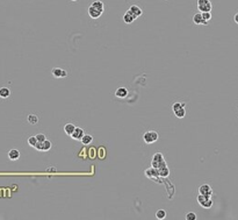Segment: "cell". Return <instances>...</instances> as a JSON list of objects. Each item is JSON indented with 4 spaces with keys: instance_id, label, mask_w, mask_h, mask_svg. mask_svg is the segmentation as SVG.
<instances>
[{
    "instance_id": "cell-33",
    "label": "cell",
    "mask_w": 238,
    "mask_h": 220,
    "mask_svg": "<svg viewBox=\"0 0 238 220\" xmlns=\"http://www.w3.org/2000/svg\"><path fill=\"white\" fill-rule=\"evenodd\" d=\"M71 1H77V0H71Z\"/></svg>"
},
{
    "instance_id": "cell-1",
    "label": "cell",
    "mask_w": 238,
    "mask_h": 220,
    "mask_svg": "<svg viewBox=\"0 0 238 220\" xmlns=\"http://www.w3.org/2000/svg\"><path fill=\"white\" fill-rule=\"evenodd\" d=\"M151 165L156 169H159V168L164 167L166 165V162L164 160V156L160 154V153H156L154 156H152V162H151Z\"/></svg>"
},
{
    "instance_id": "cell-5",
    "label": "cell",
    "mask_w": 238,
    "mask_h": 220,
    "mask_svg": "<svg viewBox=\"0 0 238 220\" xmlns=\"http://www.w3.org/2000/svg\"><path fill=\"white\" fill-rule=\"evenodd\" d=\"M193 22H194L195 25H205V26L208 25V21L205 20V19L202 18L201 12H200V13H196V14H194V16H193Z\"/></svg>"
},
{
    "instance_id": "cell-27",
    "label": "cell",
    "mask_w": 238,
    "mask_h": 220,
    "mask_svg": "<svg viewBox=\"0 0 238 220\" xmlns=\"http://www.w3.org/2000/svg\"><path fill=\"white\" fill-rule=\"evenodd\" d=\"M196 219V214L194 212H188L186 214V220H195Z\"/></svg>"
},
{
    "instance_id": "cell-17",
    "label": "cell",
    "mask_w": 238,
    "mask_h": 220,
    "mask_svg": "<svg viewBox=\"0 0 238 220\" xmlns=\"http://www.w3.org/2000/svg\"><path fill=\"white\" fill-rule=\"evenodd\" d=\"M92 141H93V137H92V135H90V134H85V135L83 136V139H81V143L85 145V146L92 143Z\"/></svg>"
},
{
    "instance_id": "cell-25",
    "label": "cell",
    "mask_w": 238,
    "mask_h": 220,
    "mask_svg": "<svg viewBox=\"0 0 238 220\" xmlns=\"http://www.w3.org/2000/svg\"><path fill=\"white\" fill-rule=\"evenodd\" d=\"M201 206H202V207H205V209H210V207L213 206V199L212 198L207 199L206 202H205V203H203Z\"/></svg>"
},
{
    "instance_id": "cell-9",
    "label": "cell",
    "mask_w": 238,
    "mask_h": 220,
    "mask_svg": "<svg viewBox=\"0 0 238 220\" xmlns=\"http://www.w3.org/2000/svg\"><path fill=\"white\" fill-rule=\"evenodd\" d=\"M129 10L132 13V15L135 16V18H138V16H141L143 14V10L142 8H139L138 6L136 5H132L130 6V8H129Z\"/></svg>"
},
{
    "instance_id": "cell-15",
    "label": "cell",
    "mask_w": 238,
    "mask_h": 220,
    "mask_svg": "<svg viewBox=\"0 0 238 220\" xmlns=\"http://www.w3.org/2000/svg\"><path fill=\"white\" fill-rule=\"evenodd\" d=\"M158 171H159V176H160V177H167L170 175V169L167 168V165H164V167L159 168Z\"/></svg>"
},
{
    "instance_id": "cell-4",
    "label": "cell",
    "mask_w": 238,
    "mask_h": 220,
    "mask_svg": "<svg viewBox=\"0 0 238 220\" xmlns=\"http://www.w3.org/2000/svg\"><path fill=\"white\" fill-rule=\"evenodd\" d=\"M199 194L212 197L213 196V189L210 188V185H208V184H203V185H201V186L199 188Z\"/></svg>"
},
{
    "instance_id": "cell-22",
    "label": "cell",
    "mask_w": 238,
    "mask_h": 220,
    "mask_svg": "<svg viewBox=\"0 0 238 220\" xmlns=\"http://www.w3.org/2000/svg\"><path fill=\"white\" fill-rule=\"evenodd\" d=\"M37 139H36V136H30L29 139H28V145L30 147H33V148H35L36 147V143H37Z\"/></svg>"
},
{
    "instance_id": "cell-30",
    "label": "cell",
    "mask_w": 238,
    "mask_h": 220,
    "mask_svg": "<svg viewBox=\"0 0 238 220\" xmlns=\"http://www.w3.org/2000/svg\"><path fill=\"white\" fill-rule=\"evenodd\" d=\"M208 2H210V0H197V6L205 5V4H208Z\"/></svg>"
},
{
    "instance_id": "cell-7",
    "label": "cell",
    "mask_w": 238,
    "mask_h": 220,
    "mask_svg": "<svg viewBox=\"0 0 238 220\" xmlns=\"http://www.w3.org/2000/svg\"><path fill=\"white\" fill-rule=\"evenodd\" d=\"M8 158L11 161H18L20 158V152L18 149H11L8 152Z\"/></svg>"
},
{
    "instance_id": "cell-28",
    "label": "cell",
    "mask_w": 238,
    "mask_h": 220,
    "mask_svg": "<svg viewBox=\"0 0 238 220\" xmlns=\"http://www.w3.org/2000/svg\"><path fill=\"white\" fill-rule=\"evenodd\" d=\"M36 139L38 142H44L47 139H45V135L42 134V133H40V134H36Z\"/></svg>"
},
{
    "instance_id": "cell-23",
    "label": "cell",
    "mask_w": 238,
    "mask_h": 220,
    "mask_svg": "<svg viewBox=\"0 0 238 220\" xmlns=\"http://www.w3.org/2000/svg\"><path fill=\"white\" fill-rule=\"evenodd\" d=\"M182 107H185V104H181V103H174V104L172 105V111H173V112H177V111H179L180 108H182Z\"/></svg>"
},
{
    "instance_id": "cell-18",
    "label": "cell",
    "mask_w": 238,
    "mask_h": 220,
    "mask_svg": "<svg viewBox=\"0 0 238 220\" xmlns=\"http://www.w3.org/2000/svg\"><path fill=\"white\" fill-rule=\"evenodd\" d=\"M62 71H63V69L53 68V70H51V73H53V76L55 78H62Z\"/></svg>"
},
{
    "instance_id": "cell-12",
    "label": "cell",
    "mask_w": 238,
    "mask_h": 220,
    "mask_svg": "<svg viewBox=\"0 0 238 220\" xmlns=\"http://www.w3.org/2000/svg\"><path fill=\"white\" fill-rule=\"evenodd\" d=\"M145 175L148 176V177H157L159 176V171L158 169H156V168H150V169H146L145 170Z\"/></svg>"
},
{
    "instance_id": "cell-19",
    "label": "cell",
    "mask_w": 238,
    "mask_h": 220,
    "mask_svg": "<svg viewBox=\"0 0 238 220\" xmlns=\"http://www.w3.org/2000/svg\"><path fill=\"white\" fill-rule=\"evenodd\" d=\"M166 215H167V213H166V211L165 210H158L157 212H156V218L159 220H163L166 218Z\"/></svg>"
},
{
    "instance_id": "cell-24",
    "label": "cell",
    "mask_w": 238,
    "mask_h": 220,
    "mask_svg": "<svg viewBox=\"0 0 238 220\" xmlns=\"http://www.w3.org/2000/svg\"><path fill=\"white\" fill-rule=\"evenodd\" d=\"M50 149H51V142L49 141V140H45V141L43 142V152H48Z\"/></svg>"
},
{
    "instance_id": "cell-10",
    "label": "cell",
    "mask_w": 238,
    "mask_h": 220,
    "mask_svg": "<svg viewBox=\"0 0 238 220\" xmlns=\"http://www.w3.org/2000/svg\"><path fill=\"white\" fill-rule=\"evenodd\" d=\"M115 96H116L117 98L123 99V98H126L128 96V90L126 89V88H119V89L115 91Z\"/></svg>"
},
{
    "instance_id": "cell-14",
    "label": "cell",
    "mask_w": 238,
    "mask_h": 220,
    "mask_svg": "<svg viewBox=\"0 0 238 220\" xmlns=\"http://www.w3.org/2000/svg\"><path fill=\"white\" fill-rule=\"evenodd\" d=\"M76 129V126L73 124H66V125L64 126V132H65V134H68V135L71 136V134L73 133V131Z\"/></svg>"
},
{
    "instance_id": "cell-2",
    "label": "cell",
    "mask_w": 238,
    "mask_h": 220,
    "mask_svg": "<svg viewBox=\"0 0 238 220\" xmlns=\"http://www.w3.org/2000/svg\"><path fill=\"white\" fill-rule=\"evenodd\" d=\"M159 139V135L157 132L154 131H149V132H145L144 133V135H143V140L145 143H148V145H152L154 142L157 141Z\"/></svg>"
},
{
    "instance_id": "cell-26",
    "label": "cell",
    "mask_w": 238,
    "mask_h": 220,
    "mask_svg": "<svg viewBox=\"0 0 238 220\" xmlns=\"http://www.w3.org/2000/svg\"><path fill=\"white\" fill-rule=\"evenodd\" d=\"M212 12H203L202 13V18L205 19V20H207V21H209L210 19H212Z\"/></svg>"
},
{
    "instance_id": "cell-3",
    "label": "cell",
    "mask_w": 238,
    "mask_h": 220,
    "mask_svg": "<svg viewBox=\"0 0 238 220\" xmlns=\"http://www.w3.org/2000/svg\"><path fill=\"white\" fill-rule=\"evenodd\" d=\"M85 135V132L83 128H79V127H76V129L73 131V133L71 134V137L73 140H78V141H81L83 136Z\"/></svg>"
},
{
    "instance_id": "cell-20",
    "label": "cell",
    "mask_w": 238,
    "mask_h": 220,
    "mask_svg": "<svg viewBox=\"0 0 238 220\" xmlns=\"http://www.w3.org/2000/svg\"><path fill=\"white\" fill-rule=\"evenodd\" d=\"M27 120H28V122H29L30 125H36L37 122H38V118H37V115H35V114H29L28 115V118H27Z\"/></svg>"
},
{
    "instance_id": "cell-16",
    "label": "cell",
    "mask_w": 238,
    "mask_h": 220,
    "mask_svg": "<svg viewBox=\"0 0 238 220\" xmlns=\"http://www.w3.org/2000/svg\"><path fill=\"white\" fill-rule=\"evenodd\" d=\"M91 6H93L94 8H96V10H99L100 12H102V13H103L105 6H103V2H102V1H100V0H96V1H94V2H92V5H91Z\"/></svg>"
},
{
    "instance_id": "cell-8",
    "label": "cell",
    "mask_w": 238,
    "mask_h": 220,
    "mask_svg": "<svg viewBox=\"0 0 238 220\" xmlns=\"http://www.w3.org/2000/svg\"><path fill=\"white\" fill-rule=\"evenodd\" d=\"M135 19H136V18L132 15V13L129 10H128L127 12L124 13V15H123V21H124L126 23H128V25H129V23H132Z\"/></svg>"
},
{
    "instance_id": "cell-6",
    "label": "cell",
    "mask_w": 238,
    "mask_h": 220,
    "mask_svg": "<svg viewBox=\"0 0 238 220\" xmlns=\"http://www.w3.org/2000/svg\"><path fill=\"white\" fill-rule=\"evenodd\" d=\"M87 12H88V15H90L92 19H99L101 16V14H102V12H100L99 10L94 8L93 6H90Z\"/></svg>"
},
{
    "instance_id": "cell-31",
    "label": "cell",
    "mask_w": 238,
    "mask_h": 220,
    "mask_svg": "<svg viewBox=\"0 0 238 220\" xmlns=\"http://www.w3.org/2000/svg\"><path fill=\"white\" fill-rule=\"evenodd\" d=\"M233 20H235V22H236V23L238 25V12L236 13V14H235V16H233Z\"/></svg>"
},
{
    "instance_id": "cell-13",
    "label": "cell",
    "mask_w": 238,
    "mask_h": 220,
    "mask_svg": "<svg viewBox=\"0 0 238 220\" xmlns=\"http://www.w3.org/2000/svg\"><path fill=\"white\" fill-rule=\"evenodd\" d=\"M11 96V90L8 89V88H0V98H2V99H6V98H8Z\"/></svg>"
},
{
    "instance_id": "cell-21",
    "label": "cell",
    "mask_w": 238,
    "mask_h": 220,
    "mask_svg": "<svg viewBox=\"0 0 238 220\" xmlns=\"http://www.w3.org/2000/svg\"><path fill=\"white\" fill-rule=\"evenodd\" d=\"M174 114L177 118H179V119H181V118H184L186 115V110H185V107H182V108H180L179 111H177V112H174Z\"/></svg>"
},
{
    "instance_id": "cell-29",
    "label": "cell",
    "mask_w": 238,
    "mask_h": 220,
    "mask_svg": "<svg viewBox=\"0 0 238 220\" xmlns=\"http://www.w3.org/2000/svg\"><path fill=\"white\" fill-rule=\"evenodd\" d=\"M35 149H36V150H40V152H43V142H37Z\"/></svg>"
},
{
    "instance_id": "cell-32",
    "label": "cell",
    "mask_w": 238,
    "mask_h": 220,
    "mask_svg": "<svg viewBox=\"0 0 238 220\" xmlns=\"http://www.w3.org/2000/svg\"><path fill=\"white\" fill-rule=\"evenodd\" d=\"M66 76H68V72H66L65 70H63V71H62V78H63V77H66Z\"/></svg>"
},
{
    "instance_id": "cell-11",
    "label": "cell",
    "mask_w": 238,
    "mask_h": 220,
    "mask_svg": "<svg viewBox=\"0 0 238 220\" xmlns=\"http://www.w3.org/2000/svg\"><path fill=\"white\" fill-rule=\"evenodd\" d=\"M197 10H199V12H201V13H203V12H212L213 10L212 1H210V2H208V4H205V5L197 6Z\"/></svg>"
}]
</instances>
